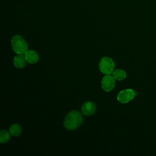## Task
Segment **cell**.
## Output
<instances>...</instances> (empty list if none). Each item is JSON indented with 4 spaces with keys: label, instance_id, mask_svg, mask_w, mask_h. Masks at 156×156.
I'll return each mask as SVG.
<instances>
[{
    "label": "cell",
    "instance_id": "6da1fadb",
    "mask_svg": "<svg viewBox=\"0 0 156 156\" xmlns=\"http://www.w3.org/2000/svg\"><path fill=\"white\" fill-rule=\"evenodd\" d=\"M82 115L77 111L70 112L65 118L63 124L68 130H74L78 128L82 123Z\"/></svg>",
    "mask_w": 156,
    "mask_h": 156
},
{
    "label": "cell",
    "instance_id": "7a4b0ae2",
    "mask_svg": "<svg viewBox=\"0 0 156 156\" xmlns=\"http://www.w3.org/2000/svg\"><path fill=\"white\" fill-rule=\"evenodd\" d=\"M11 44L13 51L17 54H25L27 51L28 46L24 38L19 35H14L11 40Z\"/></svg>",
    "mask_w": 156,
    "mask_h": 156
},
{
    "label": "cell",
    "instance_id": "3957f363",
    "mask_svg": "<svg viewBox=\"0 0 156 156\" xmlns=\"http://www.w3.org/2000/svg\"><path fill=\"white\" fill-rule=\"evenodd\" d=\"M114 67L115 63L113 60L108 57H104L99 61V70L104 74H110L112 73H113Z\"/></svg>",
    "mask_w": 156,
    "mask_h": 156
},
{
    "label": "cell",
    "instance_id": "277c9868",
    "mask_svg": "<svg viewBox=\"0 0 156 156\" xmlns=\"http://www.w3.org/2000/svg\"><path fill=\"white\" fill-rule=\"evenodd\" d=\"M136 94V92L133 90L126 89L119 92L117 95V100L122 104H126L132 100Z\"/></svg>",
    "mask_w": 156,
    "mask_h": 156
},
{
    "label": "cell",
    "instance_id": "5b68a950",
    "mask_svg": "<svg viewBox=\"0 0 156 156\" xmlns=\"http://www.w3.org/2000/svg\"><path fill=\"white\" fill-rule=\"evenodd\" d=\"M115 85V81L113 76L107 74L102 78L101 81V87L104 91L107 92L110 91L114 88Z\"/></svg>",
    "mask_w": 156,
    "mask_h": 156
},
{
    "label": "cell",
    "instance_id": "8992f818",
    "mask_svg": "<svg viewBox=\"0 0 156 156\" xmlns=\"http://www.w3.org/2000/svg\"><path fill=\"white\" fill-rule=\"evenodd\" d=\"M96 110V106L94 102L88 101L85 102L81 107V112L86 116H91L93 115Z\"/></svg>",
    "mask_w": 156,
    "mask_h": 156
},
{
    "label": "cell",
    "instance_id": "52a82bcc",
    "mask_svg": "<svg viewBox=\"0 0 156 156\" xmlns=\"http://www.w3.org/2000/svg\"><path fill=\"white\" fill-rule=\"evenodd\" d=\"M24 57L26 61L30 64L37 63L39 59L38 54L34 50H27L24 54Z\"/></svg>",
    "mask_w": 156,
    "mask_h": 156
},
{
    "label": "cell",
    "instance_id": "ba28073f",
    "mask_svg": "<svg viewBox=\"0 0 156 156\" xmlns=\"http://www.w3.org/2000/svg\"><path fill=\"white\" fill-rule=\"evenodd\" d=\"M26 60L23 54H18L13 58V65L17 68H23L26 64Z\"/></svg>",
    "mask_w": 156,
    "mask_h": 156
},
{
    "label": "cell",
    "instance_id": "9c48e42d",
    "mask_svg": "<svg viewBox=\"0 0 156 156\" xmlns=\"http://www.w3.org/2000/svg\"><path fill=\"white\" fill-rule=\"evenodd\" d=\"M9 132L13 136H18L21 133V127L18 124H13L9 128Z\"/></svg>",
    "mask_w": 156,
    "mask_h": 156
},
{
    "label": "cell",
    "instance_id": "30bf717a",
    "mask_svg": "<svg viewBox=\"0 0 156 156\" xmlns=\"http://www.w3.org/2000/svg\"><path fill=\"white\" fill-rule=\"evenodd\" d=\"M112 74L115 79L117 80H122L126 77V71L121 69H117L115 71H113Z\"/></svg>",
    "mask_w": 156,
    "mask_h": 156
},
{
    "label": "cell",
    "instance_id": "8fae6325",
    "mask_svg": "<svg viewBox=\"0 0 156 156\" xmlns=\"http://www.w3.org/2000/svg\"><path fill=\"white\" fill-rule=\"evenodd\" d=\"M10 132L5 130H1L0 132V143L2 144L7 143L10 138Z\"/></svg>",
    "mask_w": 156,
    "mask_h": 156
}]
</instances>
